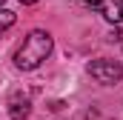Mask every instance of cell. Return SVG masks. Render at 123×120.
<instances>
[{"label": "cell", "mask_w": 123, "mask_h": 120, "mask_svg": "<svg viewBox=\"0 0 123 120\" xmlns=\"http://www.w3.org/2000/svg\"><path fill=\"white\" fill-rule=\"evenodd\" d=\"M14 12H9V9H0V31H6V29H12L14 26Z\"/></svg>", "instance_id": "5b68a950"}, {"label": "cell", "mask_w": 123, "mask_h": 120, "mask_svg": "<svg viewBox=\"0 0 123 120\" xmlns=\"http://www.w3.org/2000/svg\"><path fill=\"white\" fill-rule=\"evenodd\" d=\"M20 3H26V6H34V3H37V0H20Z\"/></svg>", "instance_id": "8992f818"}, {"label": "cell", "mask_w": 123, "mask_h": 120, "mask_svg": "<svg viewBox=\"0 0 123 120\" xmlns=\"http://www.w3.org/2000/svg\"><path fill=\"white\" fill-rule=\"evenodd\" d=\"M52 34L43 29H34L26 34V40L20 43V49L14 52V66L17 69H23V72H31V69H37L43 60L52 54Z\"/></svg>", "instance_id": "6da1fadb"}, {"label": "cell", "mask_w": 123, "mask_h": 120, "mask_svg": "<svg viewBox=\"0 0 123 120\" xmlns=\"http://www.w3.org/2000/svg\"><path fill=\"white\" fill-rule=\"evenodd\" d=\"M89 74H92L97 83H103V86H112V83H117V80H123V66L117 63V60H92L89 63Z\"/></svg>", "instance_id": "7a4b0ae2"}, {"label": "cell", "mask_w": 123, "mask_h": 120, "mask_svg": "<svg viewBox=\"0 0 123 120\" xmlns=\"http://www.w3.org/2000/svg\"><path fill=\"white\" fill-rule=\"evenodd\" d=\"M3 3H6V0H0V9H3Z\"/></svg>", "instance_id": "52a82bcc"}, {"label": "cell", "mask_w": 123, "mask_h": 120, "mask_svg": "<svg viewBox=\"0 0 123 120\" xmlns=\"http://www.w3.org/2000/svg\"><path fill=\"white\" fill-rule=\"evenodd\" d=\"M86 9L100 12L109 23H123V0H80Z\"/></svg>", "instance_id": "3957f363"}, {"label": "cell", "mask_w": 123, "mask_h": 120, "mask_svg": "<svg viewBox=\"0 0 123 120\" xmlns=\"http://www.w3.org/2000/svg\"><path fill=\"white\" fill-rule=\"evenodd\" d=\"M9 114H12V117L14 120H26L29 117V103H26V100H23V103H20V100H14V103H12V109H9Z\"/></svg>", "instance_id": "277c9868"}]
</instances>
